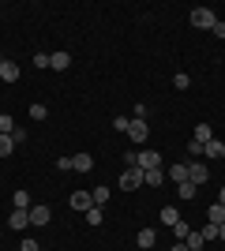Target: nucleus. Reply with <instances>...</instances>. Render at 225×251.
<instances>
[{
    "mask_svg": "<svg viewBox=\"0 0 225 251\" xmlns=\"http://www.w3.org/2000/svg\"><path fill=\"white\" fill-rule=\"evenodd\" d=\"M192 26L195 30H214V23H218V11H210V8H192Z\"/></svg>",
    "mask_w": 225,
    "mask_h": 251,
    "instance_id": "f257e3e1",
    "label": "nucleus"
},
{
    "mask_svg": "<svg viewBox=\"0 0 225 251\" xmlns=\"http://www.w3.org/2000/svg\"><path fill=\"white\" fill-rule=\"evenodd\" d=\"M120 188H124V191H139L143 188V169L139 165L124 169V173H120Z\"/></svg>",
    "mask_w": 225,
    "mask_h": 251,
    "instance_id": "f03ea898",
    "label": "nucleus"
},
{
    "mask_svg": "<svg viewBox=\"0 0 225 251\" xmlns=\"http://www.w3.org/2000/svg\"><path fill=\"white\" fill-rule=\"evenodd\" d=\"M188 180H192L195 188H203L206 180H210V169H206L203 161H192V165H188Z\"/></svg>",
    "mask_w": 225,
    "mask_h": 251,
    "instance_id": "7ed1b4c3",
    "label": "nucleus"
},
{
    "mask_svg": "<svg viewBox=\"0 0 225 251\" xmlns=\"http://www.w3.org/2000/svg\"><path fill=\"white\" fill-rule=\"evenodd\" d=\"M161 161H165V157H161L158 150H139V161H135V165L147 173V169H161Z\"/></svg>",
    "mask_w": 225,
    "mask_h": 251,
    "instance_id": "20e7f679",
    "label": "nucleus"
},
{
    "mask_svg": "<svg viewBox=\"0 0 225 251\" xmlns=\"http://www.w3.org/2000/svg\"><path fill=\"white\" fill-rule=\"evenodd\" d=\"M147 135H150V127H147V120H135V116H131L128 139H131V143H147Z\"/></svg>",
    "mask_w": 225,
    "mask_h": 251,
    "instance_id": "39448f33",
    "label": "nucleus"
},
{
    "mask_svg": "<svg viewBox=\"0 0 225 251\" xmlns=\"http://www.w3.org/2000/svg\"><path fill=\"white\" fill-rule=\"evenodd\" d=\"M68 202H72V210H83V214H86V210L94 206V195H90V191H72V199H68Z\"/></svg>",
    "mask_w": 225,
    "mask_h": 251,
    "instance_id": "423d86ee",
    "label": "nucleus"
},
{
    "mask_svg": "<svg viewBox=\"0 0 225 251\" xmlns=\"http://www.w3.org/2000/svg\"><path fill=\"white\" fill-rule=\"evenodd\" d=\"M8 225L15 232H23L26 225H30V210H11V218H8Z\"/></svg>",
    "mask_w": 225,
    "mask_h": 251,
    "instance_id": "0eeeda50",
    "label": "nucleus"
},
{
    "mask_svg": "<svg viewBox=\"0 0 225 251\" xmlns=\"http://www.w3.org/2000/svg\"><path fill=\"white\" fill-rule=\"evenodd\" d=\"M165 184V169H147L143 173V188H161Z\"/></svg>",
    "mask_w": 225,
    "mask_h": 251,
    "instance_id": "6e6552de",
    "label": "nucleus"
},
{
    "mask_svg": "<svg viewBox=\"0 0 225 251\" xmlns=\"http://www.w3.org/2000/svg\"><path fill=\"white\" fill-rule=\"evenodd\" d=\"M49 218H53V210H49V206H42V202L30 206V225H49Z\"/></svg>",
    "mask_w": 225,
    "mask_h": 251,
    "instance_id": "1a4fd4ad",
    "label": "nucleus"
},
{
    "mask_svg": "<svg viewBox=\"0 0 225 251\" xmlns=\"http://www.w3.org/2000/svg\"><path fill=\"white\" fill-rule=\"evenodd\" d=\"M165 180H169V184H184V180H188V165H184V161L180 165H169L165 169Z\"/></svg>",
    "mask_w": 225,
    "mask_h": 251,
    "instance_id": "9d476101",
    "label": "nucleus"
},
{
    "mask_svg": "<svg viewBox=\"0 0 225 251\" xmlns=\"http://www.w3.org/2000/svg\"><path fill=\"white\" fill-rule=\"evenodd\" d=\"M49 68H53V72H68V68H72V52H53V56H49Z\"/></svg>",
    "mask_w": 225,
    "mask_h": 251,
    "instance_id": "9b49d317",
    "label": "nucleus"
},
{
    "mask_svg": "<svg viewBox=\"0 0 225 251\" xmlns=\"http://www.w3.org/2000/svg\"><path fill=\"white\" fill-rule=\"evenodd\" d=\"M203 157H210V161H218V157H225V143L222 139H210L203 147Z\"/></svg>",
    "mask_w": 225,
    "mask_h": 251,
    "instance_id": "f8f14e48",
    "label": "nucleus"
},
{
    "mask_svg": "<svg viewBox=\"0 0 225 251\" xmlns=\"http://www.w3.org/2000/svg\"><path fill=\"white\" fill-rule=\"evenodd\" d=\"M0 79H4V83H19V64L4 60V64H0Z\"/></svg>",
    "mask_w": 225,
    "mask_h": 251,
    "instance_id": "ddd939ff",
    "label": "nucleus"
},
{
    "mask_svg": "<svg viewBox=\"0 0 225 251\" xmlns=\"http://www.w3.org/2000/svg\"><path fill=\"white\" fill-rule=\"evenodd\" d=\"M83 218H86V225H94V229H98V225H105V206H90Z\"/></svg>",
    "mask_w": 225,
    "mask_h": 251,
    "instance_id": "4468645a",
    "label": "nucleus"
},
{
    "mask_svg": "<svg viewBox=\"0 0 225 251\" xmlns=\"http://www.w3.org/2000/svg\"><path fill=\"white\" fill-rule=\"evenodd\" d=\"M72 169H75V173H90V169H94V157H90V154H75Z\"/></svg>",
    "mask_w": 225,
    "mask_h": 251,
    "instance_id": "2eb2a0df",
    "label": "nucleus"
},
{
    "mask_svg": "<svg viewBox=\"0 0 225 251\" xmlns=\"http://www.w3.org/2000/svg\"><path fill=\"white\" fill-rule=\"evenodd\" d=\"M195 143H199V147H206V143H210V139H214V127H210V124H199V127H195Z\"/></svg>",
    "mask_w": 225,
    "mask_h": 251,
    "instance_id": "dca6fc26",
    "label": "nucleus"
},
{
    "mask_svg": "<svg viewBox=\"0 0 225 251\" xmlns=\"http://www.w3.org/2000/svg\"><path fill=\"white\" fill-rule=\"evenodd\" d=\"M135 244H139V248H154V244H158V232H154V229H139Z\"/></svg>",
    "mask_w": 225,
    "mask_h": 251,
    "instance_id": "f3484780",
    "label": "nucleus"
},
{
    "mask_svg": "<svg viewBox=\"0 0 225 251\" xmlns=\"http://www.w3.org/2000/svg\"><path fill=\"white\" fill-rule=\"evenodd\" d=\"M11 206L15 210H30L34 202H30V191H15V195H11Z\"/></svg>",
    "mask_w": 225,
    "mask_h": 251,
    "instance_id": "a211bd4d",
    "label": "nucleus"
},
{
    "mask_svg": "<svg viewBox=\"0 0 225 251\" xmlns=\"http://www.w3.org/2000/svg\"><path fill=\"white\" fill-rule=\"evenodd\" d=\"M161 221L173 229V225H176V221H184V218H180V210H176V206H161Z\"/></svg>",
    "mask_w": 225,
    "mask_h": 251,
    "instance_id": "6ab92c4d",
    "label": "nucleus"
},
{
    "mask_svg": "<svg viewBox=\"0 0 225 251\" xmlns=\"http://www.w3.org/2000/svg\"><path fill=\"white\" fill-rule=\"evenodd\" d=\"M176 195H180V199H195V195H199V188H195L192 180H184V184H176Z\"/></svg>",
    "mask_w": 225,
    "mask_h": 251,
    "instance_id": "aec40b11",
    "label": "nucleus"
},
{
    "mask_svg": "<svg viewBox=\"0 0 225 251\" xmlns=\"http://www.w3.org/2000/svg\"><path fill=\"white\" fill-rule=\"evenodd\" d=\"M184 244H188V251H203V236H199V232H188V236H184Z\"/></svg>",
    "mask_w": 225,
    "mask_h": 251,
    "instance_id": "412c9836",
    "label": "nucleus"
},
{
    "mask_svg": "<svg viewBox=\"0 0 225 251\" xmlns=\"http://www.w3.org/2000/svg\"><path fill=\"white\" fill-rule=\"evenodd\" d=\"M206 218L214 221V225H222V221H225V206H222V202H214V206L206 210Z\"/></svg>",
    "mask_w": 225,
    "mask_h": 251,
    "instance_id": "4be33fe9",
    "label": "nucleus"
},
{
    "mask_svg": "<svg viewBox=\"0 0 225 251\" xmlns=\"http://www.w3.org/2000/svg\"><path fill=\"white\" fill-rule=\"evenodd\" d=\"M199 236H203L206 244H210V240H218V225H214V221H206L203 229H199Z\"/></svg>",
    "mask_w": 225,
    "mask_h": 251,
    "instance_id": "5701e85b",
    "label": "nucleus"
},
{
    "mask_svg": "<svg viewBox=\"0 0 225 251\" xmlns=\"http://www.w3.org/2000/svg\"><path fill=\"white\" fill-rule=\"evenodd\" d=\"M11 131H15V120L8 113H0V135H11Z\"/></svg>",
    "mask_w": 225,
    "mask_h": 251,
    "instance_id": "b1692460",
    "label": "nucleus"
},
{
    "mask_svg": "<svg viewBox=\"0 0 225 251\" xmlns=\"http://www.w3.org/2000/svg\"><path fill=\"white\" fill-rule=\"evenodd\" d=\"M173 86H176V90H188V86H192L188 72H176V75H173Z\"/></svg>",
    "mask_w": 225,
    "mask_h": 251,
    "instance_id": "393cba45",
    "label": "nucleus"
},
{
    "mask_svg": "<svg viewBox=\"0 0 225 251\" xmlns=\"http://www.w3.org/2000/svg\"><path fill=\"white\" fill-rule=\"evenodd\" d=\"M90 195H94V206H105L109 202V188H94Z\"/></svg>",
    "mask_w": 225,
    "mask_h": 251,
    "instance_id": "a878e982",
    "label": "nucleus"
},
{
    "mask_svg": "<svg viewBox=\"0 0 225 251\" xmlns=\"http://www.w3.org/2000/svg\"><path fill=\"white\" fill-rule=\"evenodd\" d=\"M11 150H15V143H11V135H0V157H8Z\"/></svg>",
    "mask_w": 225,
    "mask_h": 251,
    "instance_id": "bb28decb",
    "label": "nucleus"
},
{
    "mask_svg": "<svg viewBox=\"0 0 225 251\" xmlns=\"http://www.w3.org/2000/svg\"><path fill=\"white\" fill-rule=\"evenodd\" d=\"M30 116H34V120H45V116H49V109H45V105H30Z\"/></svg>",
    "mask_w": 225,
    "mask_h": 251,
    "instance_id": "cd10ccee",
    "label": "nucleus"
},
{
    "mask_svg": "<svg viewBox=\"0 0 225 251\" xmlns=\"http://www.w3.org/2000/svg\"><path fill=\"white\" fill-rule=\"evenodd\" d=\"M113 127H117V131H128V127H131V116H117V120H113Z\"/></svg>",
    "mask_w": 225,
    "mask_h": 251,
    "instance_id": "c85d7f7f",
    "label": "nucleus"
},
{
    "mask_svg": "<svg viewBox=\"0 0 225 251\" xmlns=\"http://www.w3.org/2000/svg\"><path fill=\"white\" fill-rule=\"evenodd\" d=\"M173 232H176V236H180V240H184V236H188V232H192V229H188V221H176V225H173Z\"/></svg>",
    "mask_w": 225,
    "mask_h": 251,
    "instance_id": "c756f323",
    "label": "nucleus"
},
{
    "mask_svg": "<svg viewBox=\"0 0 225 251\" xmlns=\"http://www.w3.org/2000/svg\"><path fill=\"white\" fill-rule=\"evenodd\" d=\"M34 68H49V56H45V52H34Z\"/></svg>",
    "mask_w": 225,
    "mask_h": 251,
    "instance_id": "7c9ffc66",
    "label": "nucleus"
},
{
    "mask_svg": "<svg viewBox=\"0 0 225 251\" xmlns=\"http://www.w3.org/2000/svg\"><path fill=\"white\" fill-rule=\"evenodd\" d=\"M11 143H15V147H23V143H26V131H19V127H15V131H11Z\"/></svg>",
    "mask_w": 225,
    "mask_h": 251,
    "instance_id": "2f4dec72",
    "label": "nucleus"
},
{
    "mask_svg": "<svg viewBox=\"0 0 225 251\" xmlns=\"http://www.w3.org/2000/svg\"><path fill=\"white\" fill-rule=\"evenodd\" d=\"M124 161H128V169H131L135 161H139V150H124Z\"/></svg>",
    "mask_w": 225,
    "mask_h": 251,
    "instance_id": "473e14b6",
    "label": "nucleus"
},
{
    "mask_svg": "<svg viewBox=\"0 0 225 251\" xmlns=\"http://www.w3.org/2000/svg\"><path fill=\"white\" fill-rule=\"evenodd\" d=\"M147 113H150L147 105H143V101H135V120H147Z\"/></svg>",
    "mask_w": 225,
    "mask_h": 251,
    "instance_id": "72a5a7b5",
    "label": "nucleus"
},
{
    "mask_svg": "<svg viewBox=\"0 0 225 251\" xmlns=\"http://www.w3.org/2000/svg\"><path fill=\"white\" fill-rule=\"evenodd\" d=\"M188 154H192V157H203V147H199V143L192 139V143H188Z\"/></svg>",
    "mask_w": 225,
    "mask_h": 251,
    "instance_id": "f704fd0d",
    "label": "nucleus"
},
{
    "mask_svg": "<svg viewBox=\"0 0 225 251\" xmlns=\"http://www.w3.org/2000/svg\"><path fill=\"white\" fill-rule=\"evenodd\" d=\"M210 34H214V38H225V23L218 19V23H214V30H210Z\"/></svg>",
    "mask_w": 225,
    "mask_h": 251,
    "instance_id": "c9c22d12",
    "label": "nucleus"
},
{
    "mask_svg": "<svg viewBox=\"0 0 225 251\" xmlns=\"http://www.w3.org/2000/svg\"><path fill=\"white\" fill-rule=\"evenodd\" d=\"M19 251H42V248H38V240H23V248Z\"/></svg>",
    "mask_w": 225,
    "mask_h": 251,
    "instance_id": "e433bc0d",
    "label": "nucleus"
},
{
    "mask_svg": "<svg viewBox=\"0 0 225 251\" xmlns=\"http://www.w3.org/2000/svg\"><path fill=\"white\" fill-rule=\"evenodd\" d=\"M218 240H225V221H222V225H218Z\"/></svg>",
    "mask_w": 225,
    "mask_h": 251,
    "instance_id": "4c0bfd02",
    "label": "nucleus"
},
{
    "mask_svg": "<svg viewBox=\"0 0 225 251\" xmlns=\"http://www.w3.org/2000/svg\"><path fill=\"white\" fill-rule=\"evenodd\" d=\"M173 251H188V244H184V240H180V244H173Z\"/></svg>",
    "mask_w": 225,
    "mask_h": 251,
    "instance_id": "58836bf2",
    "label": "nucleus"
},
{
    "mask_svg": "<svg viewBox=\"0 0 225 251\" xmlns=\"http://www.w3.org/2000/svg\"><path fill=\"white\" fill-rule=\"evenodd\" d=\"M218 202H222V206H225V188H222V191H218Z\"/></svg>",
    "mask_w": 225,
    "mask_h": 251,
    "instance_id": "ea45409f",
    "label": "nucleus"
},
{
    "mask_svg": "<svg viewBox=\"0 0 225 251\" xmlns=\"http://www.w3.org/2000/svg\"><path fill=\"white\" fill-rule=\"evenodd\" d=\"M0 64H4V56H0Z\"/></svg>",
    "mask_w": 225,
    "mask_h": 251,
    "instance_id": "a19ab883",
    "label": "nucleus"
}]
</instances>
